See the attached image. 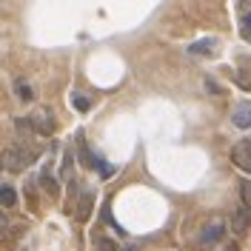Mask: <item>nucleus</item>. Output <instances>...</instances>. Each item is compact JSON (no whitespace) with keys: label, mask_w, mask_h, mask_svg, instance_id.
<instances>
[{"label":"nucleus","mask_w":251,"mask_h":251,"mask_svg":"<svg viewBox=\"0 0 251 251\" xmlns=\"http://www.w3.org/2000/svg\"><path fill=\"white\" fill-rule=\"evenodd\" d=\"M72 106L77 111H89L92 109V100L89 97H83V94H72Z\"/></svg>","instance_id":"13"},{"label":"nucleus","mask_w":251,"mask_h":251,"mask_svg":"<svg viewBox=\"0 0 251 251\" xmlns=\"http://www.w3.org/2000/svg\"><path fill=\"white\" fill-rule=\"evenodd\" d=\"M217 40L214 37H203V40H194L191 46H188V54L191 57H211V54H217Z\"/></svg>","instance_id":"5"},{"label":"nucleus","mask_w":251,"mask_h":251,"mask_svg":"<svg viewBox=\"0 0 251 251\" xmlns=\"http://www.w3.org/2000/svg\"><path fill=\"white\" fill-rule=\"evenodd\" d=\"M243 9H246V12H251V0H246V6H243Z\"/></svg>","instance_id":"19"},{"label":"nucleus","mask_w":251,"mask_h":251,"mask_svg":"<svg viewBox=\"0 0 251 251\" xmlns=\"http://www.w3.org/2000/svg\"><path fill=\"white\" fill-rule=\"evenodd\" d=\"M40 183H43V188L46 191H51V194H57V183H54V177L49 172H43V177H40Z\"/></svg>","instance_id":"15"},{"label":"nucleus","mask_w":251,"mask_h":251,"mask_svg":"<svg viewBox=\"0 0 251 251\" xmlns=\"http://www.w3.org/2000/svg\"><path fill=\"white\" fill-rule=\"evenodd\" d=\"M240 205H246L251 211V180H243L240 183Z\"/></svg>","instance_id":"12"},{"label":"nucleus","mask_w":251,"mask_h":251,"mask_svg":"<svg viewBox=\"0 0 251 251\" xmlns=\"http://www.w3.org/2000/svg\"><path fill=\"white\" fill-rule=\"evenodd\" d=\"M29 123H31V131H37V134H43V137H49V134L54 131V117H51V114H49L46 109L34 111Z\"/></svg>","instance_id":"4"},{"label":"nucleus","mask_w":251,"mask_h":251,"mask_svg":"<svg viewBox=\"0 0 251 251\" xmlns=\"http://www.w3.org/2000/svg\"><path fill=\"white\" fill-rule=\"evenodd\" d=\"M226 231H228V223H226L223 217L208 220V223L203 226V231H200V246H205V249L220 246V243L226 240Z\"/></svg>","instance_id":"2"},{"label":"nucleus","mask_w":251,"mask_h":251,"mask_svg":"<svg viewBox=\"0 0 251 251\" xmlns=\"http://www.w3.org/2000/svg\"><path fill=\"white\" fill-rule=\"evenodd\" d=\"M240 37H243L246 43H251V12H246V9H243V15H240Z\"/></svg>","instance_id":"10"},{"label":"nucleus","mask_w":251,"mask_h":251,"mask_svg":"<svg viewBox=\"0 0 251 251\" xmlns=\"http://www.w3.org/2000/svg\"><path fill=\"white\" fill-rule=\"evenodd\" d=\"M205 86L211 89V94H220V89H217V83H214V80H205Z\"/></svg>","instance_id":"16"},{"label":"nucleus","mask_w":251,"mask_h":251,"mask_svg":"<svg viewBox=\"0 0 251 251\" xmlns=\"http://www.w3.org/2000/svg\"><path fill=\"white\" fill-rule=\"evenodd\" d=\"M223 251H240V249H237V243H228V246H226Z\"/></svg>","instance_id":"18"},{"label":"nucleus","mask_w":251,"mask_h":251,"mask_svg":"<svg viewBox=\"0 0 251 251\" xmlns=\"http://www.w3.org/2000/svg\"><path fill=\"white\" fill-rule=\"evenodd\" d=\"M15 92H17V97H20L23 103H29L31 97H34V92H31V86L26 83V80H15Z\"/></svg>","instance_id":"11"},{"label":"nucleus","mask_w":251,"mask_h":251,"mask_svg":"<svg viewBox=\"0 0 251 251\" xmlns=\"http://www.w3.org/2000/svg\"><path fill=\"white\" fill-rule=\"evenodd\" d=\"M6 228V214H3V208H0V231Z\"/></svg>","instance_id":"17"},{"label":"nucleus","mask_w":251,"mask_h":251,"mask_svg":"<svg viewBox=\"0 0 251 251\" xmlns=\"http://www.w3.org/2000/svg\"><path fill=\"white\" fill-rule=\"evenodd\" d=\"M94 249H97V251H117V243L109 240V237H100V240L94 243Z\"/></svg>","instance_id":"14"},{"label":"nucleus","mask_w":251,"mask_h":251,"mask_svg":"<svg viewBox=\"0 0 251 251\" xmlns=\"http://www.w3.org/2000/svg\"><path fill=\"white\" fill-rule=\"evenodd\" d=\"M17 205V191L12 186H0V208H12Z\"/></svg>","instance_id":"8"},{"label":"nucleus","mask_w":251,"mask_h":251,"mask_svg":"<svg viewBox=\"0 0 251 251\" xmlns=\"http://www.w3.org/2000/svg\"><path fill=\"white\" fill-rule=\"evenodd\" d=\"M34 160H37V151L20 143V146H12V149L3 154V169H9V172H23V169H29Z\"/></svg>","instance_id":"1"},{"label":"nucleus","mask_w":251,"mask_h":251,"mask_svg":"<svg viewBox=\"0 0 251 251\" xmlns=\"http://www.w3.org/2000/svg\"><path fill=\"white\" fill-rule=\"evenodd\" d=\"M92 203H94V191H86L83 197H80V205H77V217L86 220L92 214Z\"/></svg>","instance_id":"9"},{"label":"nucleus","mask_w":251,"mask_h":251,"mask_svg":"<svg viewBox=\"0 0 251 251\" xmlns=\"http://www.w3.org/2000/svg\"><path fill=\"white\" fill-rule=\"evenodd\" d=\"M231 123L237 128H251V103H237L234 106V114H231Z\"/></svg>","instance_id":"7"},{"label":"nucleus","mask_w":251,"mask_h":251,"mask_svg":"<svg viewBox=\"0 0 251 251\" xmlns=\"http://www.w3.org/2000/svg\"><path fill=\"white\" fill-rule=\"evenodd\" d=\"M0 169H3V160H0Z\"/></svg>","instance_id":"20"},{"label":"nucleus","mask_w":251,"mask_h":251,"mask_svg":"<svg viewBox=\"0 0 251 251\" xmlns=\"http://www.w3.org/2000/svg\"><path fill=\"white\" fill-rule=\"evenodd\" d=\"M231 160H234V166H240L243 172L251 174V137H243L240 143H234V149H231Z\"/></svg>","instance_id":"3"},{"label":"nucleus","mask_w":251,"mask_h":251,"mask_svg":"<svg viewBox=\"0 0 251 251\" xmlns=\"http://www.w3.org/2000/svg\"><path fill=\"white\" fill-rule=\"evenodd\" d=\"M249 228H251V211L246 205H240L234 211V217H231V231L234 234H246Z\"/></svg>","instance_id":"6"}]
</instances>
